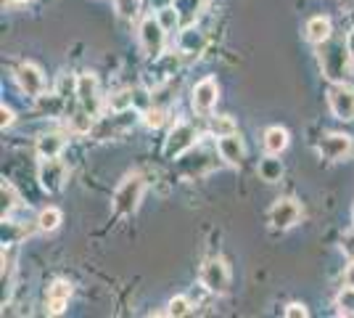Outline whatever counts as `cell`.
Instances as JSON below:
<instances>
[{"label":"cell","instance_id":"6da1fadb","mask_svg":"<svg viewBox=\"0 0 354 318\" xmlns=\"http://www.w3.org/2000/svg\"><path fill=\"white\" fill-rule=\"evenodd\" d=\"M349 61H352V53L346 48V40L344 43L328 40L320 46V67L330 82H344V77L349 75Z\"/></svg>","mask_w":354,"mask_h":318},{"label":"cell","instance_id":"7a4b0ae2","mask_svg":"<svg viewBox=\"0 0 354 318\" xmlns=\"http://www.w3.org/2000/svg\"><path fill=\"white\" fill-rule=\"evenodd\" d=\"M143 191H146V181H143V175H127L124 181L117 186V191H114V212L117 215H133L138 207H140V202H143Z\"/></svg>","mask_w":354,"mask_h":318},{"label":"cell","instance_id":"3957f363","mask_svg":"<svg viewBox=\"0 0 354 318\" xmlns=\"http://www.w3.org/2000/svg\"><path fill=\"white\" fill-rule=\"evenodd\" d=\"M140 46L146 51V56L151 59H159L164 51V40H167V30L162 27V21H159V16H148L143 19V24H140Z\"/></svg>","mask_w":354,"mask_h":318},{"label":"cell","instance_id":"277c9868","mask_svg":"<svg viewBox=\"0 0 354 318\" xmlns=\"http://www.w3.org/2000/svg\"><path fill=\"white\" fill-rule=\"evenodd\" d=\"M328 106L336 120H354V88L346 82H333L328 91Z\"/></svg>","mask_w":354,"mask_h":318},{"label":"cell","instance_id":"5b68a950","mask_svg":"<svg viewBox=\"0 0 354 318\" xmlns=\"http://www.w3.org/2000/svg\"><path fill=\"white\" fill-rule=\"evenodd\" d=\"M196 138H198V133H196V127L193 125H188V122H177L175 127H172V133L167 136V143H164V152H167V157H183L185 152H191L193 146H196Z\"/></svg>","mask_w":354,"mask_h":318},{"label":"cell","instance_id":"8992f818","mask_svg":"<svg viewBox=\"0 0 354 318\" xmlns=\"http://www.w3.org/2000/svg\"><path fill=\"white\" fill-rule=\"evenodd\" d=\"M299 220H301V204L296 199L283 197L270 207V223H272V228H278V231H288Z\"/></svg>","mask_w":354,"mask_h":318},{"label":"cell","instance_id":"52a82bcc","mask_svg":"<svg viewBox=\"0 0 354 318\" xmlns=\"http://www.w3.org/2000/svg\"><path fill=\"white\" fill-rule=\"evenodd\" d=\"M201 287H207L212 294H225L230 287V271L220 258L209 260L201 268Z\"/></svg>","mask_w":354,"mask_h":318},{"label":"cell","instance_id":"ba28073f","mask_svg":"<svg viewBox=\"0 0 354 318\" xmlns=\"http://www.w3.org/2000/svg\"><path fill=\"white\" fill-rule=\"evenodd\" d=\"M317 152L328 162H339V159L352 154V136H346V133H328V136L320 138Z\"/></svg>","mask_w":354,"mask_h":318},{"label":"cell","instance_id":"9c48e42d","mask_svg":"<svg viewBox=\"0 0 354 318\" xmlns=\"http://www.w3.org/2000/svg\"><path fill=\"white\" fill-rule=\"evenodd\" d=\"M16 82H19V88L21 93H27L30 98H40L45 91V75L43 69L37 67V64H21L19 69H16Z\"/></svg>","mask_w":354,"mask_h":318},{"label":"cell","instance_id":"30bf717a","mask_svg":"<svg viewBox=\"0 0 354 318\" xmlns=\"http://www.w3.org/2000/svg\"><path fill=\"white\" fill-rule=\"evenodd\" d=\"M37 181L43 186L48 194H56L64 188V183H66V165L61 162L59 157L56 159H43V165H40V173H37Z\"/></svg>","mask_w":354,"mask_h":318},{"label":"cell","instance_id":"8fae6325","mask_svg":"<svg viewBox=\"0 0 354 318\" xmlns=\"http://www.w3.org/2000/svg\"><path fill=\"white\" fill-rule=\"evenodd\" d=\"M69 300H72V284L64 281V279H56L45 292V313L48 316H61L66 310Z\"/></svg>","mask_w":354,"mask_h":318},{"label":"cell","instance_id":"7c38bea8","mask_svg":"<svg viewBox=\"0 0 354 318\" xmlns=\"http://www.w3.org/2000/svg\"><path fill=\"white\" fill-rule=\"evenodd\" d=\"M217 98H220V85L212 77L196 82V88H193V109L198 114H209L217 106Z\"/></svg>","mask_w":354,"mask_h":318},{"label":"cell","instance_id":"4fadbf2b","mask_svg":"<svg viewBox=\"0 0 354 318\" xmlns=\"http://www.w3.org/2000/svg\"><path fill=\"white\" fill-rule=\"evenodd\" d=\"M77 101H80V106H82L85 112H90V114L98 112L101 98H98V80H95V75L85 72V75L77 77Z\"/></svg>","mask_w":354,"mask_h":318},{"label":"cell","instance_id":"5bb4252c","mask_svg":"<svg viewBox=\"0 0 354 318\" xmlns=\"http://www.w3.org/2000/svg\"><path fill=\"white\" fill-rule=\"evenodd\" d=\"M217 152H220V157L227 162V165L238 167L241 162H243L246 149H243L241 136H238V133H230V136H222L220 141H217Z\"/></svg>","mask_w":354,"mask_h":318},{"label":"cell","instance_id":"9a60e30c","mask_svg":"<svg viewBox=\"0 0 354 318\" xmlns=\"http://www.w3.org/2000/svg\"><path fill=\"white\" fill-rule=\"evenodd\" d=\"M330 35H333V24H330L328 16H312L310 21H307V27H304V37L310 40L312 46H323V43H328Z\"/></svg>","mask_w":354,"mask_h":318},{"label":"cell","instance_id":"2e32d148","mask_svg":"<svg viewBox=\"0 0 354 318\" xmlns=\"http://www.w3.org/2000/svg\"><path fill=\"white\" fill-rule=\"evenodd\" d=\"M64 146H66V138L61 133H45L37 141V154H40V159H56L64 152Z\"/></svg>","mask_w":354,"mask_h":318},{"label":"cell","instance_id":"e0dca14e","mask_svg":"<svg viewBox=\"0 0 354 318\" xmlns=\"http://www.w3.org/2000/svg\"><path fill=\"white\" fill-rule=\"evenodd\" d=\"M207 48V40H204V35L198 30H188L180 35V53H188V56H201V51Z\"/></svg>","mask_w":354,"mask_h":318},{"label":"cell","instance_id":"ac0fdd59","mask_svg":"<svg viewBox=\"0 0 354 318\" xmlns=\"http://www.w3.org/2000/svg\"><path fill=\"white\" fill-rule=\"evenodd\" d=\"M288 146V130L286 127H267L265 130V152L267 154H281Z\"/></svg>","mask_w":354,"mask_h":318},{"label":"cell","instance_id":"d6986e66","mask_svg":"<svg viewBox=\"0 0 354 318\" xmlns=\"http://www.w3.org/2000/svg\"><path fill=\"white\" fill-rule=\"evenodd\" d=\"M278 154H267L265 159L259 162V178L267 183H278L281 181V175H283V165H281V159H275Z\"/></svg>","mask_w":354,"mask_h":318},{"label":"cell","instance_id":"ffe728a7","mask_svg":"<svg viewBox=\"0 0 354 318\" xmlns=\"http://www.w3.org/2000/svg\"><path fill=\"white\" fill-rule=\"evenodd\" d=\"M61 220H64V215H61L59 207H45V210L37 215V228H40L43 233H53V231L61 226Z\"/></svg>","mask_w":354,"mask_h":318},{"label":"cell","instance_id":"44dd1931","mask_svg":"<svg viewBox=\"0 0 354 318\" xmlns=\"http://www.w3.org/2000/svg\"><path fill=\"white\" fill-rule=\"evenodd\" d=\"M0 194H3V212H0V215H3V220H6V218L19 207V194H16L14 183H8V181H3Z\"/></svg>","mask_w":354,"mask_h":318},{"label":"cell","instance_id":"7402d4cb","mask_svg":"<svg viewBox=\"0 0 354 318\" xmlns=\"http://www.w3.org/2000/svg\"><path fill=\"white\" fill-rule=\"evenodd\" d=\"M336 310H339V316H354V287L352 284H346V287L336 294Z\"/></svg>","mask_w":354,"mask_h":318},{"label":"cell","instance_id":"603a6c76","mask_svg":"<svg viewBox=\"0 0 354 318\" xmlns=\"http://www.w3.org/2000/svg\"><path fill=\"white\" fill-rule=\"evenodd\" d=\"M209 130H212V136H230V133H238L236 122L230 120V117H214V120L209 122Z\"/></svg>","mask_w":354,"mask_h":318},{"label":"cell","instance_id":"cb8c5ba5","mask_svg":"<svg viewBox=\"0 0 354 318\" xmlns=\"http://www.w3.org/2000/svg\"><path fill=\"white\" fill-rule=\"evenodd\" d=\"M130 106H135V91H119L114 93L111 98H109V109H114V112H124V109H130Z\"/></svg>","mask_w":354,"mask_h":318},{"label":"cell","instance_id":"d4e9b609","mask_svg":"<svg viewBox=\"0 0 354 318\" xmlns=\"http://www.w3.org/2000/svg\"><path fill=\"white\" fill-rule=\"evenodd\" d=\"M167 316H175V318L191 316V300L188 297H172L169 305H167Z\"/></svg>","mask_w":354,"mask_h":318},{"label":"cell","instance_id":"484cf974","mask_svg":"<svg viewBox=\"0 0 354 318\" xmlns=\"http://www.w3.org/2000/svg\"><path fill=\"white\" fill-rule=\"evenodd\" d=\"M69 127L77 130V133H88L90 127H93V117H90V112L80 109L77 114H72V117H69Z\"/></svg>","mask_w":354,"mask_h":318},{"label":"cell","instance_id":"4316f807","mask_svg":"<svg viewBox=\"0 0 354 318\" xmlns=\"http://www.w3.org/2000/svg\"><path fill=\"white\" fill-rule=\"evenodd\" d=\"M114 8L122 19H135L140 11V0H114Z\"/></svg>","mask_w":354,"mask_h":318},{"label":"cell","instance_id":"83f0119b","mask_svg":"<svg viewBox=\"0 0 354 318\" xmlns=\"http://www.w3.org/2000/svg\"><path fill=\"white\" fill-rule=\"evenodd\" d=\"M156 16H159V21H162V27H164L167 32L175 30L177 24H180V14H177L175 6H164V8H162V11H159Z\"/></svg>","mask_w":354,"mask_h":318},{"label":"cell","instance_id":"f1b7e54d","mask_svg":"<svg viewBox=\"0 0 354 318\" xmlns=\"http://www.w3.org/2000/svg\"><path fill=\"white\" fill-rule=\"evenodd\" d=\"M164 120H167V112L164 109H146V125L148 127H162Z\"/></svg>","mask_w":354,"mask_h":318},{"label":"cell","instance_id":"f546056e","mask_svg":"<svg viewBox=\"0 0 354 318\" xmlns=\"http://www.w3.org/2000/svg\"><path fill=\"white\" fill-rule=\"evenodd\" d=\"M307 316H310V310H307L304 303H291L286 308V318H307Z\"/></svg>","mask_w":354,"mask_h":318},{"label":"cell","instance_id":"4dcf8cb0","mask_svg":"<svg viewBox=\"0 0 354 318\" xmlns=\"http://www.w3.org/2000/svg\"><path fill=\"white\" fill-rule=\"evenodd\" d=\"M0 117H3V120H0V125H3V130L14 125V112H11V109H8L6 104L0 106Z\"/></svg>","mask_w":354,"mask_h":318},{"label":"cell","instance_id":"1f68e13d","mask_svg":"<svg viewBox=\"0 0 354 318\" xmlns=\"http://www.w3.org/2000/svg\"><path fill=\"white\" fill-rule=\"evenodd\" d=\"M341 249H344V252H346V255L354 260V233H346V236H344V242H341Z\"/></svg>","mask_w":354,"mask_h":318},{"label":"cell","instance_id":"d6a6232c","mask_svg":"<svg viewBox=\"0 0 354 318\" xmlns=\"http://www.w3.org/2000/svg\"><path fill=\"white\" fill-rule=\"evenodd\" d=\"M346 48H349V53H352V61H354V30L346 35Z\"/></svg>","mask_w":354,"mask_h":318},{"label":"cell","instance_id":"836d02e7","mask_svg":"<svg viewBox=\"0 0 354 318\" xmlns=\"http://www.w3.org/2000/svg\"><path fill=\"white\" fill-rule=\"evenodd\" d=\"M346 284H352V287H354V263L346 268Z\"/></svg>","mask_w":354,"mask_h":318},{"label":"cell","instance_id":"e575fe53","mask_svg":"<svg viewBox=\"0 0 354 318\" xmlns=\"http://www.w3.org/2000/svg\"><path fill=\"white\" fill-rule=\"evenodd\" d=\"M8 3H16V6H24V3H30V0H8Z\"/></svg>","mask_w":354,"mask_h":318},{"label":"cell","instance_id":"d590c367","mask_svg":"<svg viewBox=\"0 0 354 318\" xmlns=\"http://www.w3.org/2000/svg\"><path fill=\"white\" fill-rule=\"evenodd\" d=\"M352 223H354V207H352Z\"/></svg>","mask_w":354,"mask_h":318}]
</instances>
